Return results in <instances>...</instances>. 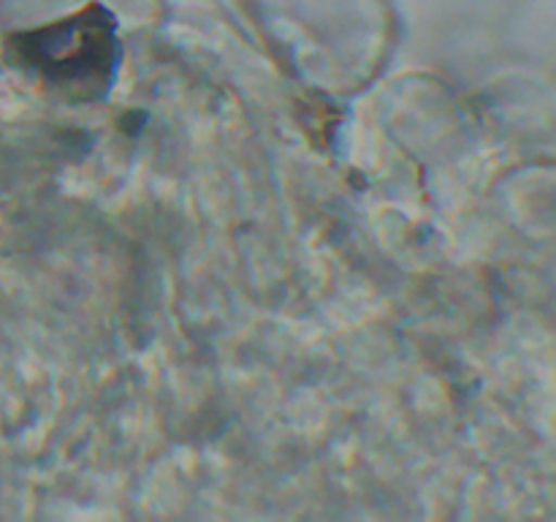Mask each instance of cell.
<instances>
[{
	"label": "cell",
	"mask_w": 556,
	"mask_h": 522,
	"mask_svg": "<svg viewBox=\"0 0 556 522\" xmlns=\"http://www.w3.org/2000/svg\"><path fill=\"white\" fill-rule=\"evenodd\" d=\"M9 47L22 69L76 101L103 96L119 58L114 20L98 5L49 27L20 33Z\"/></svg>",
	"instance_id": "cell-1"
}]
</instances>
